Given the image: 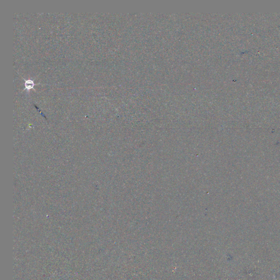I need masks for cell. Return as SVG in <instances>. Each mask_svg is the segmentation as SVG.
I'll return each mask as SVG.
<instances>
[{"instance_id": "1", "label": "cell", "mask_w": 280, "mask_h": 280, "mask_svg": "<svg viewBox=\"0 0 280 280\" xmlns=\"http://www.w3.org/2000/svg\"><path fill=\"white\" fill-rule=\"evenodd\" d=\"M35 85V83L31 79H27L25 80V88L27 90H29L33 88V87Z\"/></svg>"}]
</instances>
